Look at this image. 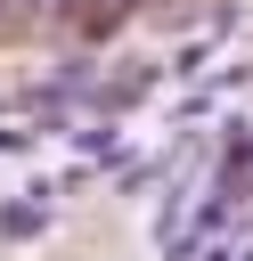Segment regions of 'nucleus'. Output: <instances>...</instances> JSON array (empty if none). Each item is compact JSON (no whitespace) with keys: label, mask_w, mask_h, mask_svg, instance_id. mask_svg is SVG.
I'll return each instance as SVG.
<instances>
[{"label":"nucleus","mask_w":253,"mask_h":261,"mask_svg":"<svg viewBox=\"0 0 253 261\" xmlns=\"http://www.w3.org/2000/svg\"><path fill=\"white\" fill-rule=\"evenodd\" d=\"M122 8H131V0H82V24H114Z\"/></svg>","instance_id":"obj_1"}]
</instances>
